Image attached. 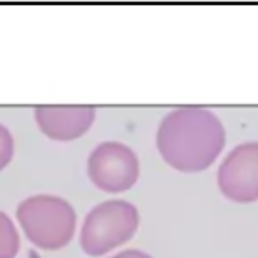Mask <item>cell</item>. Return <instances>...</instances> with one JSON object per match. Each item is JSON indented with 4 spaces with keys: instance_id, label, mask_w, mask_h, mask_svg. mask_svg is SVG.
I'll return each mask as SVG.
<instances>
[{
    "instance_id": "obj_1",
    "label": "cell",
    "mask_w": 258,
    "mask_h": 258,
    "mask_svg": "<svg viewBox=\"0 0 258 258\" xmlns=\"http://www.w3.org/2000/svg\"><path fill=\"white\" fill-rule=\"evenodd\" d=\"M226 144L219 117L209 108L180 106L165 115L156 135V147L172 168L184 173L207 170Z\"/></svg>"
},
{
    "instance_id": "obj_2",
    "label": "cell",
    "mask_w": 258,
    "mask_h": 258,
    "mask_svg": "<svg viewBox=\"0 0 258 258\" xmlns=\"http://www.w3.org/2000/svg\"><path fill=\"white\" fill-rule=\"evenodd\" d=\"M16 219L25 237L39 249L66 247L76 233V211L57 195H34L20 202Z\"/></svg>"
},
{
    "instance_id": "obj_3",
    "label": "cell",
    "mask_w": 258,
    "mask_h": 258,
    "mask_svg": "<svg viewBox=\"0 0 258 258\" xmlns=\"http://www.w3.org/2000/svg\"><path fill=\"white\" fill-rule=\"evenodd\" d=\"M140 226L137 205L122 198L97 204L87 212L80 230V246L90 256H103L131 240Z\"/></svg>"
},
{
    "instance_id": "obj_4",
    "label": "cell",
    "mask_w": 258,
    "mask_h": 258,
    "mask_svg": "<svg viewBox=\"0 0 258 258\" xmlns=\"http://www.w3.org/2000/svg\"><path fill=\"white\" fill-rule=\"evenodd\" d=\"M87 173L101 191L124 193L137 184L140 177V161L129 145L122 142H103L90 152Z\"/></svg>"
},
{
    "instance_id": "obj_5",
    "label": "cell",
    "mask_w": 258,
    "mask_h": 258,
    "mask_svg": "<svg viewBox=\"0 0 258 258\" xmlns=\"http://www.w3.org/2000/svg\"><path fill=\"white\" fill-rule=\"evenodd\" d=\"M218 187L237 204L258 200V142H244L226 154L218 170Z\"/></svg>"
},
{
    "instance_id": "obj_6",
    "label": "cell",
    "mask_w": 258,
    "mask_h": 258,
    "mask_svg": "<svg viewBox=\"0 0 258 258\" xmlns=\"http://www.w3.org/2000/svg\"><path fill=\"white\" fill-rule=\"evenodd\" d=\"M37 127L50 140L71 142L82 138L96 120L94 106H37L34 110Z\"/></svg>"
},
{
    "instance_id": "obj_7",
    "label": "cell",
    "mask_w": 258,
    "mask_h": 258,
    "mask_svg": "<svg viewBox=\"0 0 258 258\" xmlns=\"http://www.w3.org/2000/svg\"><path fill=\"white\" fill-rule=\"evenodd\" d=\"M20 251V233L15 221L0 211V258H16Z\"/></svg>"
},
{
    "instance_id": "obj_8",
    "label": "cell",
    "mask_w": 258,
    "mask_h": 258,
    "mask_svg": "<svg viewBox=\"0 0 258 258\" xmlns=\"http://www.w3.org/2000/svg\"><path fill=\"white\" fill-rule=\"evenodd\" d=\"M15 156V138L4 124H0V172L13 161Z\"/></svg>"
},
{
    "instance_id": "obj_9",
    "label": "cell",
    "mask_w": 258,
    "mask_h": 258,
    "mask_svg": "<svg viewBox=\"0 0 258 258\" xmlns=\"http://www.w3.org/2000/svg\"><path fill=\"white\" fill-rule=\"evenodd\" d=\"M110 258H152V256L142 249H124V251H120V253L113 254V256H110Z\"/></svg>"
},
{
    "instance_id": "obj_10",
    "label": "cell",
    "mask_w": 258,
    "mask_h": 258,
    "mask_svg": "<svg viewBox=\"0 0 258 258\" xmlns=\"http://www.w3.org/2000/svg\"><path fill=\"white\" fill-rule=\"evenodd\" d=\"M29 258H43V256H41V254L37 253V251L30 249V251H29Z\"/></svg>"
}]
</instances>
